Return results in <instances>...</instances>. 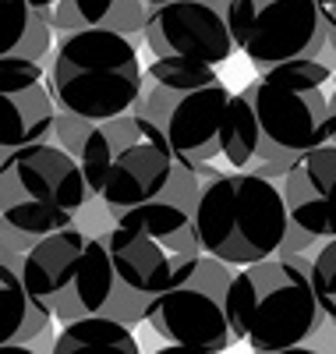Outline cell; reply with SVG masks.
Returning <instances> with one entry per match:
<instances>
[{
  "instance_id": "d6986e66",
  "label": "cell",
  "mask_w": 336,
  "mask_h": 354,
  "mask_svg": "<svg viewBox=\"0 0 336 354\" xmlns=\"http://www.w3.org/2000/svg\"><path fill=\"white\" fill-rule=\"evenodd\" d=\"M259 142H262L259 117L252 110V100L244 96V88H241V93L230 96L223 124H220V156L234 170H248L252 160L259 156Z\"/></svg>"
},
{
  "instance_id": "277c9868",
  "label": "cell",
  "mask_w": 336,
  "mask_h": 354,
  "mask_svg": "<svg viewBox=\"0 0 336 354\" xmlns=\"http://www.w3.org/2000/svg\"><path fill=\"white\" fill-rule=\"evenodd\" d=\"M290 213L277 181L255 170H223L209 177L198 195L195 230L202 252L230 266L277 255Z\"/></svg>"
},
{
  "instance_id": "3957f363",
  "label": "cell",
  "mask_w": 336,
  "mask_h": 354,
  "mask_svg": "<svg viewBox=\"0 0 336 354\" xmlns=\"http://www.w3.org/2000/svg\"><path fill=\"white\" fill-rule=\"evenodd\" d=\"M244 96L259 117L255 160H297L336 138V68L319 57H294L259 71Z\"/></svg>"
},
{
  "instance_id": "484cf974",
  "label": "cell",
  "mask_w": 336,
  "mask_h": 354,
  "mask_svg": "<svg viewBox=\"0 0 336 354\" xmlns=\"http://www.w3.org/2000/svg\"><path fill=\"white\" fill-rule=\"evenodd\" d=\"M28 4H32V8H39V11H50V8L57 4V0H28Z\"/></svg>"
},
{
  "instance_id": "44dd1931",
  "label": "cell",
  "mask_w": 336,
  "mask_h": 354,
  "mask_svg": "<svg viewBox=\"0 0 336 354\" xmlns=\"http://www.w3.org/2000/svg\"><path fill=\"white\" fill-rule=\"evenodd\" d=\"M312 287L322 305V315L336 326V238H326L312 255Z\"/></svg>"
},
{
  "instance_id": "8fae6325",
  "label": "cell",
  "mask_w": 336,
  "mask_h": 354,
  "mask_svg": "<svg viewBox=\"0 0 336 354\" xmlns=\"http://www.w3.org/2000/svg\"><path fill=\"white\" fill-rule=\"evenodd\" d=\"M142 36L152 57L216 68L237 53L227 0H163L145 15Z\"/></svg>"
},
{
  "instance_id": "e0dca14e",
  "label": "cell",
  "mask_w": 336,
  "mask_h": 354,
  "mask_svg": "<svg viewBox=\"0 0 336 354\" xmlns=\"http://www.w3.org/2000/svg\"><path fill=\"white\" fill-rule=\"evenodd\" d=\"M50 53H53L50 11L32 8L28 0H0V57L50 61Z\"/></svg>"
},
{
  "instance_id": "9a60e30c",
  "label": "cell",
  "mask_w": 336,
  "mask_h": 354,
  "mask_svg": "<svg viewBox=\"0 0 336 354\" xmlns=\"http://www.w3.org/2000/svg\"><path fill=\"white\" fill-rule=\"evenodd\" d=\"M290 223L315 234L319 241L336 238V138L301 153L280 177Z\"/></svg>"
},
{
  "instance_id": "4fadbf2b",
  "label": "cell",
  "mask_w": 336,
  "mask_h": 354,
  "mask_svg": "<svg viewBox=\"0 0 336 354\" xmlns=\"http://www.w3.org/2000/svg\"><path fill=\"white\" fill-rule=\"evenodd\" d=\"M216 174H223V170H216L212 163L174 160L163 188L156 195H149L145 202L124 209L117 220L128 227H138L149 238H156L170 255H198L202 252L198 230H195L198 195H202V185Z\"/></svg>"
},
{
  "instance_id": "52a82bcc",
  "label": "cell",
  "mask_w": 336,
  "mask_h": 354,
  "mask_svg": "<svg viewBox=\"0 0 336 354\" xmlns=\"http://www.w3.org/2000/svg\"><path fill=\"white\" fill-rule=\"evenodd\" d=\"M21 280L57 322H71L106 308L113 294V262L100 234L68 223L43 234L25 252Z\"/></svg>"
},
{
  "instance_id": "d4e9b609",
  "label": "cell",
  "mask_w": 336,
  "mask_h": 354,
  "mask_svg": "<svg viewBox=\"0 0 336 354\" xmlns=\"http://www.w3.org/2000/svg\"><path fill=\"white\" fill-rule=\"evenodd\" d=\"M319 11H322V18H326L329 39H333V50H336V0H319Z\"/></svg>"
},
{
  "instance_id": "6da1fadb",
  "label": "cell",
  "mask_w": 336,
  "mask_h": 354,
  "mask_svg": "<svg viewBox=\"0 0 336 354\" xmlns=\"http://www.w3.org/2000/svg\"><path fill=\"white\" fill-rule=\"evenodd\" d=\"M53 138L78 160L85 185L110 220L156 195L174 167V149L163 128L138 110L88 121L57 106Z\"/></svg>"
},
{
  "instance_id": "7402d4cb",
  "label": "cell",
  "mask_w": 336,
  "mask_h": 354,
  "mask_svg": "<svg viewBox=\"0 0 336 354\" xmlns=\"http://www.w3.org/2000/svg\"><path fill=\"white\" fill-rule=\"evenodd\" d=\"M145 15H149V4H142V0H113V8H110L103 25L117 28V32H124V36H135L145 28Z\"/></svg>"
},
{
  "instance_id": "7a4b0ae2",
  "label": "cell",
  "mask_w": 336,
  "mask_h": 354,
  "mask_svg": "<svg viewBox=\"0 0 336 354\" xmlns=\"http://www.w3.org/2000/svg\"><path fill=\"white\" fill-rule=\"evenodd\" d=\"M227 315L237 340L252 351L280 354L312 340L326 319L312 287V255L294 252L244 262L230 280Z\"/></svg>"
},
{
  "instance_id": "4316f807",
  "label": "cell",
  "mask_w": 336,
  "mask_h": 354,
  "mask_svg": "<svg viewBox=\"0 0 336 354\" xmlns=\"http://www.w3.org/2000/svg\"><path fill=\"white\" fill-rule=\"evenodd\" d=\"M142 4H149V8H152V4H163V0H142Z\"/></svg>"
},
{
  "instance_id": "2e32d148",
  "label": "cell",
  "mask_w": 336,
  "mask_h": 354,
  "mask_svg": "<svg viewBox=\"0 0 336 354\" xmlns=\"http://www.w3.org/2000/svg\"><path fill=\"white\" fill-rule=\"evenodd\" d=\"M21 259L25 255H0V351H32L53 322L21 280Z\"/></svg>"
},
{
  "instance_id": "30bf717a",
  "label": "cell",
  "mask_w": 336,
  "mask_h": 354,
  "mask_svg": "<svg viewBox=\"0 0 336 354\" xmlns=\"http://www.w3.org/2000/svg\"><path fill=\"white\" fill-rule=\"evenodd\" d=\"M230 96L234 93L223 78H212L202 85H163L149 78L131 110L152 117L163 128L174 160L212 163L220 156V124Z\"/></svg>"
},
{
  "instance_id": "5bb4252c",
  "label": "cell",
  "mask_w": 336,
  "mask_h": 354,
  "mask_svg": "<svg viewBox=\"0 0 336 354\" xmlns=\"http://www.w3.org/2000/svg\"><path fill=\"white\" fill-rule=\"evenodd\" d=\"M57 100L50 61L0 57V160L39 138H53Z\"/></svg>"
},
{
  "instance_id": "cb8c5ba5",
  "label": "cell",
  "mask_w": 336,
  "mask_h": 354,
  "mask_svg": "<svg viewBox=\"0 0 336 354\" xmlns=\"http://www.w3.org/2000/svg\"><path fill=\"white\" fill-rule=\"evenodd\" d=\"M319 238L315 234H308L304 227H297V223H290L287 227V234H283V245H280V252L277 255H294V252H312V245H315Z\"/></svg>"
},
{
  "instance_id": "9c48e42d",
  "label": "cell",
  "mask_w": 336,
  "mask_h": 354,
  "mask_svg": "<svg viewBox=\"0 0 336 354\" xmlns=\"http://www.w3.org/2000/svg\"><path fill=\"white\" fill-rule=\"evenodd\" d=\"M237 50L265 71L294 57H319L329 28L319 0H227Z\"/></svg>"
},
{
  "instance_id": "ba28073f",
  "label": "cell",
  "mask_w": 336,
  "mask_h": 354,
  "mask_svg": "<svg viewBox=\"0 0 336 354\" xmlns=\"http://www.w3.org/2000/svg\"><path fill=\"white\" fill-rule=\"evenodd\" d=\"M230 280L234 266L209 252L174 255L170 283L152 301L145 322L174 347L202 354L230 351L237 344V333L227 315Z\"/></svg>"
},
{
  "instance_id": "ac0fdd59",
  "label": "cell",
  "mask_w": 336,
  "mask_h": 354,
  "mask_svg": "<svg viewBox=\"0 0 336 354\" xmlns=\"http://www.w3.org/2000/svg\"><path fill=\"white\" fill-rule=\"evenodd\" d=\"M53 354H75V351H124V354H138V340L131 333V326L117 322L103 312L82 315L64 322V330L53 337Z\"/></svg>"
},
{
  "instance_id": "603a6c76",
  "label": "cell",
  "mask_w": 336,
  "mask_h": 354,
  "mask_svg": "<svg viewBox=\"0 0 336 354\" xmlns=\"http://www.w3.org/2000/svg\"><path fill=\"white\" fill-rule=\"evenodd\" d=\"M36 241H39L36 234H25V230H18L15 223H8L4 216H0V255H25Z\"/></svg>"
},
{
  "instance_id": "8992f818",
  "label": "cell",
  "mask_w": 336,
  "mask_h": 354,
  "mask_svg": "<svg viewBox=\"0 0 336 354\" xmlns=\"http://www.w3.org/2000/svg\"><path fill=\"white\" fill-rule=\"evenodd\" d=\"M93 202L78 160L57 138L28 142L0 160V216L25 234H43L75 223Z\"/></svg>"
},
{
  "instance_id": "ffe728a7",
  "label": "cell",
  "mask_w": 336,
  "mask_h": 354,
  "mask_svg": "<svg viewBox=\"0 0 336 354\" xmlns=\"http://www.w3.org/2000/svg\"><path fill=\"white\" fill-rule=\"evenodd\" d=\"M113 8V0H57L50 8V25L53 32H78L88 25H103Z\"/></svg>"
},
{
  "instance_id": "5b68a950",
  "label": "cell",
  "mask_w": 336,
  "mask_h": 354,
  "mask_svg": "<svg viewBox=\"0 0 336 354\" xmlns=\"http://www.w3.org/2000/svg\"><path fill=\"white\" fill-rule=\"evenodd\" d=\"M50 88L60 110L103 121L142 96V61L131 36L110 25L64 32L50 53Z\"/></svg>"
},
{
  "instance_id": "7c38bea8",
  "label": "cell",
  "mask_w": 336,
  "mask_h": 354,
  "mask_svg": "<svg viewBox=\"0 0 336 354\" xmlns=\"http://www.w3.org/2000/svg\"><path fill=\"white\" fill-rule=\"evenodd\" d=\"M100 241L106 245L110 262H113V294L103 315L124 322V326H135V322L149 315L152 301L170 283L174 255L156 238H149L138 227H128L120 220L100 230Z\"/></svg>"
}]
</instances>
